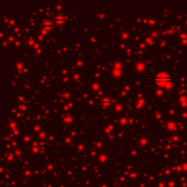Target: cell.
I'll return each instance as SVG.
<instances>
[{
    "mask_svg": "<svg viewBox=\"0 0 187 187\" xmlns=\"http://www.w3.org/2000/svg\"><path fill=\"white\" fill-rule=\"evenodd\" d=\"M154 82L159 87L169 89L171 86V80L170 76L165 72H160L158 73L154 78Z\"/></svg>",
    "mask_w": 187,
    "mask_h": 187,
    "instance_id": "6da1fadb",
    "label": "cell"
}]
</instances>
